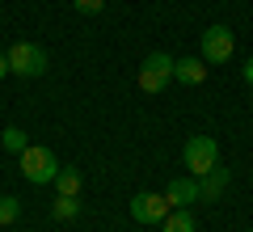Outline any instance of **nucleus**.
<instances>
[{
  "label": "nucleus",
  "mask_w": 253,
  "mask_h": 232,
  "mask_svg": "<svg viewBox=\"0 0 253 232\" xmlns=\"http://www.w3.org/2000/svg\"><path fill=\"white\" fill-rule=\"evenodd\" d=\"M169 211H173V207H169L165 194H135V198H131V220H135V224H161Z\"/></svg>",
  "instance_id": "obj_6"
},
{
  "label": "nucleus",
  "mask_w": 253,
  "mask_h": 232,
  "mask_svg": "<svg viewBox=\"0 0 253 232\" xmlns=\"http://www.w3.org/2000/svg\"><path fill=\"white\" fill-rule=\"evenodd\" d=\"M228 182H232V173L215 165L211 173H203V178H199V198H207V203H211V198H219L228 190Z\"/></svg>",
  "instance_id": "obj_9"
},
{
  "label": "nucleus",
  "mask_w": 253,
  "mask_h": 232,
  "mask_svg": "<svg viewBox=\"0 0 253 232\" xmlns=\"http://www.w3.org/2000/svg\"><path fill=\"white\" fill-rule=\"evenodd\" d=\"M17 215H21V203L13 194H0V224H13Z\"/></svg>",
  "instance_id": "obj_14"
},
{
  "label": "nucleus",
  "mask_w": 253,
  "mask_h": 232,
  "mask_svg": "<svg viewBox=\"0 0 253 232\" xmlns=\"http://www.w3.org/2000/svg\"><path fill=\"white\" fill-rule=\"evenodd\" d=\"M21 156V178L34 182V186H46V182H55V173H59V161H55V152L42 148V143H30L26 152H17Z\"/></svg>",
  "instance_id": "obj_1"
},
{
  "label": "nucleus",
  "mask_w": 253,
  "mask_h": 232,
  "mask_svg": "<svg viewBox=\"0 0 253 232\" xmlns=\"http://www.w3.org/2000/svg\"><path fill=\"white\" fill-rule=\"evenodd\" d=\"M55 186H59V194H76V198H81V169H63V165H59Z\"/></svg>",
  "instance_id": "obj_12"
},
{
  "label": "nucleus",
  "mask_w": 253,
  "mask_h": 232,
  "mask_svg": "<svg viewBox=\"0 0 253 232\" xmlns=\"http://www.w3.org/2000/svg\"><path fill=\"white\" fill-rule=\"evenodd\" d=\"M0 143H4L9 152H26V148H30V143H26V131H21V127H4V131H0Z\"/></svg>",
  "instance_id": "obj_13"
},
{
  "label": "nucleus",
  "mask_w": 253,
  "mask_h": 232,
  "mask_svg": "<svg viewBox=\"0 0 253 232\" xmlns=\"http://www.w3.org/2000/svg\"><path fill=\"white\" fill-rule=\"evenodd\" d=\"M51 215H55L59 224L76 220V215H81V198H76V194H55V203H51Z\"/></svg>",
  "instance_id": "obj_10"
},
{
  "label": "nucleus",
  "mask_w": 253,
  "mask_h": 232,
  "mask_svg": "<svg viewBox=\"0 0 253 232\" xmlns=\"http://www.w3.org/2000/svg\"><path fill=\"white\" fill-rule=\"evenodd\" d=\"M236 51V38L228 26H207L203 30V59L207 63H228Z\"/></svg>",
  "instance_id": "obj_5"
},
{
  "label": "nucleus",
  "mask_w": 253,
  "mask_h": 232,
  "mask_svg": "<svg viewBox=\"0 0 253 232\" xmlns=\"http://www.w3.org/2000/svg\"><path fill=\"white\" fill-rule=\"evenodd\" d=\"M249 232H253V228H249Z\"/></svg>",
  "instance_id": "obj_18"
},
{
  "label": "nucleus",
  "mask_w": 253,
  "mask_h": 232,
  "mask_svg": "<svg viewBox=\"0 0 253 232\" xmlns=\"http://www.w3.org/2000/svg\"><path fill=\"white\" fill-rule=\"evenodd\" d=\"M173 81H181V85H203L207 81V59H173Z\"/></svg>",
  "instance_id": "obj_8"
},
{
  "label": "nucleus",
  "mask_w": 253,
  "mask_h": 232,
  "mask_svg": "<svg viewBox=\"0 0 253 232\" xmlns=\"http://www.w3.org/2000/svg\"><path fill=\"white\" fill-rule=\"evenodd\" d=\"M245 85H253V59L245 63Z\"/></svg>",
  "instance_id": "obj_17"
},
{
  "label": "nucleus",
  "mask_w": 253,
  "mask_h": 232,
  "mask_svg": "<svg viewBox=\"0 0 253 232\" xmlns=\"http://www.w3.org/2000/svg\"><path fill=\"white\" fill-rule=\"evenodd\" d=\"M161 232H199V228H194V215L186 207H177V211H169L161 220Z\"/></svg>",
  "instance_id": "obj_11"
},
{
  "label": "nucleus",
  "mask_w": 253,
  "mask_h": 232,
  "mask_svg": "<svg viewBox=\"0 0 253 232\" xmlns=\"http://www.w3.org/2000/svg\"><path fill=\"white\" fill-rule=\"evenodd\" d=\"M181 156H186L190 178H203V173H211L219 165V143L211 139V135H190L186 148H181Z\"/></svg>",
  "instance_id": "obj_2"
},
{
  "label": "nucleus",
  "mask_w": 253,
  "mask_h": 232,
  "mask_svg": "<svg viewBox=\"0 0 253 232\" xmlns=\"http://www.w3.org/2000/svg\"><path fill=\"white\" fill-rule=\"evenodd\" d=\"M4 76H9V55L0 51V81H4Z\"/></svg>",
  "instance_id": "obj_16"
},
{
  "label": "nucleus",
  "mask_w": 253,
  "mask_h": 232,
  "mask_svg": "<svg viewBox=\"0 0 253 232\" xmlns=\"http://www.w3.org/2000/svg\"><path fill=\"white\" fill-rule=\"evenodd\" d=\"M4 55H9V72L21 76V81H34V76L46 72V51L38 43H13Z\"/></svg>",
  "instance_id": "obj_3"
},
{
  "label": "nucleus",
  "mask_w": 253,
  "mask_h": 232,
  "mask_svg": "<svg viewBox=\"0 0 253 232\" xmlns=\"http://www.w3.org/2000/svg\"><path fill=\"white\" fill-rule=\"evenodd\" d=\"M76 9L81 13H101V4H106V0H72Z\"/></svg>",
  "instance_id": "obj_15"
},
{
  "label": "nucleus",
  "mask_w": 253,
  "mask_h": 232,
  "mask_svg": "<svg viewBox=\"0 0 253 232\" xmlns=\"http://www.w3.org/2000/svg\"><path fill=\"white\" fill-rule=\"evenodd\" d=\"M165 198H169V207H190V203H199V178H173L169 190H165Z\"/></svg>",
  "instance_id": "obj_7"
},
{
  "label": "nucleus",
  "mask_w": 253,
  "mask_h": 232,
  "mask_svg": "<svg viewBox=\"0 0 253 232\" xmlns=\"http://www.w3.org/2000/svg\"><path fill=\"white\" fill-rule=\"evenodd\" d=\"M169 81H173V55L152 51L144 63H139V89L144 93H161Z\"/></svg>",
  "instance_id": "obj_4"
}]
</instances>
